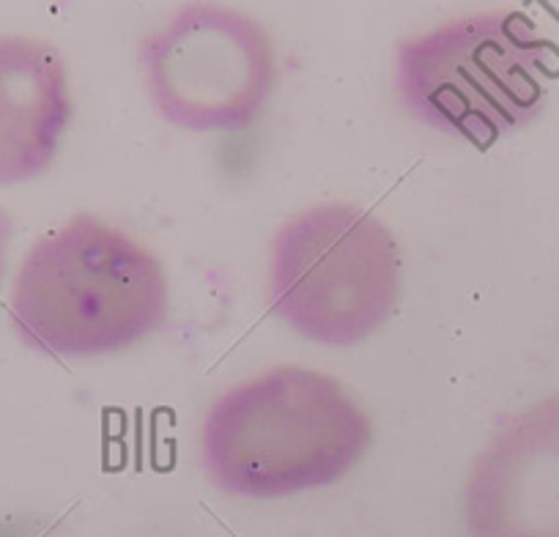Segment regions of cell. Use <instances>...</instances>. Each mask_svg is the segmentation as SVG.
Wrapping results in <instances>:
<instances>
[{
  "mask_svg": "<svg viewBox=\"0 0 559 537\" xmlns=\"http://www.w3.org/2000/svg\"><path fill=\"white\" fill-rule=\"evenodd\" d=\"M469 537H559V395L515 411L472 461Z\"/></svg>",
  "mask_w": 559,
  "mask_h": 537,
  "instance_id": "obj_6",
  "label": "cell"
},
{
  "mask_svg": "<svg viewBox=\"0 0 559 537\" xmlns=\"http://www.w3.org/2000/svg\"><path fill=\"white\" fill-rule=\"evenodd\" d=\"M72 110L58 47L36 36H0V187L50 168Z\"/></svg>",
  "mask_w": 559,
  "mask_h": 537,
  "instance_id": "obj_7",
  "label": "cell"
},
{
  "mask_svg": "<svg viewBox=\"0 0 559 537\" xmlns=\"http://www.w3.org/2000/svg\"><path fill=\"white\" fill-rule=\"evenodd\" d=\"M168 313L159 258L94 214H74L34 241L9 302L20 341L52 359L127 351L157 335Z\"/></svg>",
  "mask_w": 559,
  "mask_h": 537,
  "instance_id": "obj_2",
  "label": "cell"
},
{
  "mask_svg": "<svg viewBox=\"0 0 559 537\" xmlns=\"http://www.w3.org/2000/svg\"><path fill=\"white\" fill-rule=\"evenodd\" d=\"M395 234L354 203H321L277 228L266 302L288 330L319 346L348 348L386 326L401 302Z\"/></svg>",
  "mask_w": 559,
  "mask_h": 537,
  "instance_id": "obj_4",
  "label": "cell"
},
{
  "mask_svg": "<svg viewBox=\"0 0 559 537\" xmlns=\"http://www.w3.org/2000/svg\"><path fill=\"white\" fill-rule=\"evenodd\" d=\"M370 444L368 411L341 381L283 365L209 406L198 458L206 480L228 497L286 499L346 480Z\"/></svg>",
  "mask_w": 559,
  "mask_h": 537,
  "instance_id": "obj_1",
  "label": "cell"
},
{
  "mask_svg": "<svg viewBox=\"0 0 559 537\" xmlns=\"http://www.w3.org/2000/svg\"><path fill=\"white\" fill-rule=\"evenodd\" d=\"M138 67L148 102L185 132H241L266 110L277 85L269 31L219 3H185L143 36Z\"/></svg>",
  "mask_w": 559,
  "mask_h": 537,
  "instance_id": "obj_5",
  "label": "cell"
},
{
  "mask_svg": "<svg viewBox=\"0 0 559 537\" xmlns=\"http://www.w3.org/2000/svg\"><path fill=\"white\" fill-rule=\"evenodd\" d=\"M12 234H14L12 214L0 206V281H3V275H7V258H9V241H12Z\"/></svg>",
  "mask_w": 559,
  "mask_h": 537,
  "instance_id": "obj_8",
  "label": "cell"
},
{
  "mask_svg": "<svg viewBox=\"0 0 559 537\" xmlns=\"http://www.w3.org/2000/svg\"><path fill=\"white\" fill-rule=\"evenodd\" d=\"M554 58L526 14L483 12L397 41L392 83L419 123L486 146L540 116Z\"/></svg>",
  "mask_w": 559,
  "mask_h": 537,
  "instance_id": "obj_3",
  "label": "cell"
}]
</instances>
